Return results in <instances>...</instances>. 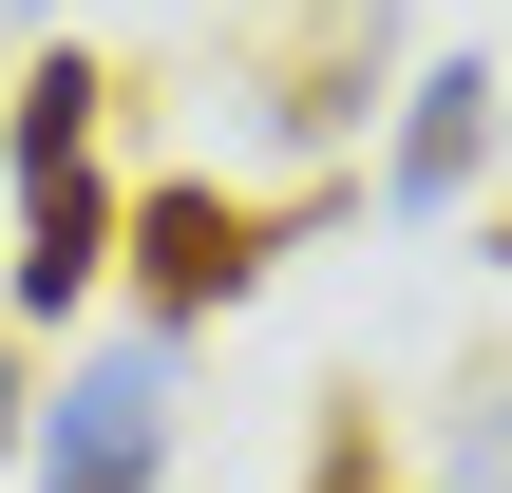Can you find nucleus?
Returning a JSON list of instances; mask_svg holds the SVG:
<instances>
[{
    "mask_svg": "<svg viewBox=\"0 0 512 493\" xmlns=\"http://www.w3.org/2000/svg\"><path fill=\"white\" fill-rule=\"evenodd\" d=\"M285 247H304L285 209H247V190H209V171H190V190H133V247H114V266H133V304H152V342H171V323L247 304Z\"/></svg>",
    "mask_w": 512,
    "mask_h": 493,
    "instance_id": "nucleus-1",
    "label": "nucleus"
},
{
    "mask_svg": "<svg viewBox=\"0 0 512 493\" xmlns=\"http://www.w3.org/2000/svg\"><path fill=\"white\" fill-rule=\"evenodd\" d=\"M114 247H133V209L95 190V152H76V171H19V323L95 304V285H114Z\"/></svg>",
    "mask_w": 512,
    "mask_h": 493,
    "instance_id": "nucleus-4",
    "label": "nucleus"
},
{
    "mask_svg": "<svg viewBox=\"0 0 512 493\" xmlns=\"http://www.w3.org/2000/svg\"><path fill=\"white\" fill-rule=\"evenodd\" d=\"M494 133H512V76H494V57H437V76L399 95V152H380V190H399V209H456Z\"/></svg>",
    "mask_w": 512,
    "mask_h": 493,
    "instance_id": "nucleus-5",
    "label": "nucleus"
},
{
    "mask_svg": "<svg viewBox=\"0 0 512 493\" xmlns=\"http://www.w3.org/2000/svg\"><path fill=\"white\" fill-rule=\"evenodd\" d=\"M380 76H399V0H304V19L247 57V114L304 133V152H342V133L380 114Z\"/></svg>",
    "mask_w": 512,
    "mask_h": 493,
    "instance_id": "nucleus-2",
    "label": "nucleus"
},
{
    "mask_svg": "<svg viewBox=\"0 0 512 493\" xmlns=\"http://www.w3.org/2000/svg\"><path fill=\"white\" fill-rule=\"evenodd\" d=\"M494 266H512V209H494Z\"/></svg>",
    "mask_w": 512,
    "mask_h": 493,
    "instance_id": "nucleus-9",
    "label": "nucleus"
},
{
    "mask_svg": "<svg viewBox=\"0 0 512 493\" xmlns=\"http://www.w3.org/2000/svg\"><path fill=\"white\" fill-rule=\"evenodd\" d=\"M152 475H171V361L133 342V361L57 380V437H38V493H152Z\"/></svg>",
    "mask_w": 512,
    "mask_h": 493,
    "instance_id": "nucleus-3",
    "label": "nucleus"
},
{
    "mask_svg": "<svg viewBox=\"0 0 512 493\" xmlns=\"http://www.w3.org/2000/svg\"><path fill=\"white\" fill-rule=\"evenodd\" d=\"M19 399H38V380H19V342H0V475H19Z\"/></svg>",
    "mask_w": 512,
    "mask_h": 493,
    "instance_id": "nucleus-8",
    "label": "nucleus"
},
{
    "mask_svg": "<svg viewBox=\"0 0 512 493\" xmlns=\"http://www.w3.org/2000/svg\"><path fill=\"white\" fill-rule=\"evenodd\" d=\"M95 114H114V76H95L76 38H38V57H19V95H0V171H76V152H95Z\"/></svg>",
    "mask_w": 512,
    "mask_h": 493,
    "instance_id": "nucleus-6",
    "label": "nucleus"
},
{
    "mask_svg": "<svg viewBox=\"0 0 512 493\" xmlns=\"http://www.w3.org/2000/svg\"><path fill=\"white\" fill-rule=\"evenodd\" d=\"M475 475H512V380H494V399H475Z\"/></svg>",
    "mask_w": 512,
    "mask_h": 493,
    "instance_id": "nucleus-7",
    "label": "nucleus"
}]
</instances>
